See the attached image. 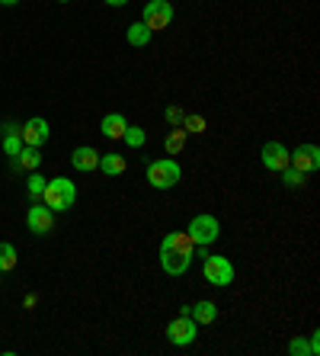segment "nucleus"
Returning a JSON list of instances; mask_svg holds the SVG:
<instances>
[{"instance_id": "nucleus-10", "label": "nucleus", "mask_w": 320, "mask_h": 356, "mask_svg": "<svg viewBox=\"0 0 320 356\" xmlns=\"http://www.w3.org/2000/svg\"><path fill=\"white\" fill-rule=\"evenodd\" d=\"M192 264V254H183V250H170V248H160V270L167 276H183Z\"/></svg>"}, {"instance_id": "nucleus-13", "label": "nucleus", "mask_w": 320, "mask_h": 356, "mask_svg": "<svg viewBox=\"0 0 320 356\" xmlns=\"http://www.w3.org/2000/svg\"><path fill=\"white\" fill-rule=\"evenodd\" d=\"M125 129H128V119H125L122 113H109V116H103V122H99V132L106 135L109 141H122Z\"/></svg>"}, {"instance_id": "nucleus-9", "label": "nucleus", "mask_w": 320, "mask_h": 356, "mask_svg": "<svg viewBox=\"0 0 320 356\" xmlns=\"http://www.w3.org/2000/svg\"><path fill=\"white\" fill-rule=\"evenodd\" d=\"M292 167L301 170V174H314V170H320V148L317 145H298V148L292 151Z\"/></svg>"}, {"instance_id": "nucleus-7", "label": "nucleus", "mask_w": 320, "mask_h": 356, "mask_svg": "<svg viewBox=\"0 0 320 356\" xmlns=\"http://www.w3.org/2000/svg\"><path fill=\"white\" fill-rule=\"evenodd\" d=\"M260 158H263L266 170H272V174H282V170L292 164V151H288L282 141H266L263 151H260Z\"/></svg>"}, {"instance_id": "nucleus-21", "label": "nucleus", "mask_w": 320, "mask_h": 356, "mask_svg": "<svg viewBox=\"0 0 320 356\" xmlns=\"http://www.w3.org/2000/svg\"><path fill=\"white\" fill-rule=\"evenodd\" d=\"M17 266V248L7 244V241H0V273H10Z\"/></svg>"}, {"instance_id": "nucleus-14", "label": "nucleus", "mask_w": 320, "mask_h": 356, "mask_svg": "<svg viewBox=\"0 0 320 356\" xmlns=\"http://www.w3.org/2000/svg\"><path fill=\"white\" fill-rule=\"evenodd\" d=\"M189 318L196 324H214L218 321V305L212 298H199L196 305H189Z\"/></svg>"}, {"instance_id": "nucleus-15", "label": "nucleus", "mask_w": 320, "mask_h": 356, "mask_svg": "<svg viewBox=\"0 0 320 356\" xmlns=\"http://www.w3.org/2000/svg\"><path fill=\"white\" fill-rule=\"evenodd\" d=\"M160 248L183 250V254H196V244H192V238H189L186 232H170V234H164V241H160Z\"/></svg>"}, {"instance_id": "nucleus-24", "label": "nucleus", "mask_w": 320, "mask_h": 356, "mask_svg": "<svg viewBox=\"0 0 320 356\" xmlns=\"http://www.w3.org/2000/svg\"><path fill=\"white\" fill-rule=\"evenodd\" d=\"M183 129H186V135H202V132H205V116H189V113H186Z\"/></svg>"}, {"instance_id": "nucleus-28", "label": "nucleus", "mask_w": 320, "mask_h": 356, "mask_svg": "<svg viewBox=\"0 0 320 356\" xmlns=\"http://www.w3.org/2000/svg\"><path fill=\"white\" fill-rule=\"evenodd\" d=\"M308 347H311V356H317V353H320V331H314V334H311Z\"/></svg>"}, {"instance_id": "nucleus-30", "label": "nucleus", "mask_w": 320, "mask_h": 356, "mask_svg": "<svg viewBox=\"0 0 320 356\" xmlns=\"http://www.w3.org/2000/svg\"><path fill=\"white\" fill-rule=\"evenodd\" d=\"M19 0H0V7H17Z\"/></svg>"}, {"instance_id": "nucleus-12", "label": "nucleus", "mask_w": 320, "mask_h": 356, "mask_svg": "<svg viewBox=\"0 0 320 356\" xmlns=\"http://www.w3.org/2000/svg\"><path fill=\"white\" fill-rule=\"evenodd\" d=\"M71 167L74 170H81V174H90V170H96L99 167V151L90 148V145H81V148L71 151Z\"/></svg>"}, {"instance_id": "nucleus-11", "label": "nucleus", "mask_w": 320, "mask_h": 356, "mask_svg": "<svg viewBox=\"0 0 320 356\" xmlns=\"http://www.w3.org/2000/svg\"><path fill=\"white\" fill-rule=\"evenodd\" d=\"M49 135H51V129H49V122L45 119H29L26 125H19V138H23V145H33V148H42L45 141H49Z\"/></svg>"}, {"instance_id": "nucleus-18", "label": "nucleus", "mask_w": 320, "mask_h": 356, "mask_svg": "<svg viewBox=\"0 0 320 356\" xmlns=\"http://www.w3.org/2000/svg\"><path fill=\"white\" fill-rule=\"evenodd\" d=\"M3 151H7L13 161L19 158V151H23V138H19L17 125H3Z\"/></svg>"}, {"instance_id": "nucleus-27", "label": "nucleus", "mask_w": 320, "mask_h": 356, "mask_svg": "<svg viewBox=\"0 0 320 356\" xmlns=\"http://www.w3.org/2000/svg\"><path fill=\"white\" fill-rule=\"evenodd\" d=\"M288 353L292 356H311V347H308V340L304 337H295L292 343H288Z\"/></svg>"}, {"instance_id": "nucleus-25", "label": "nucleus", "mask_w": 320, "mask_h": 356, "mask_svg": "<svg viewBox=\"0 0 320 356\" xmlns=\"http://www.w3.org/2000/svg\"><path fill=\"white\" fill-rule=\"evenodd\" d=\"M164 119L170 122V129H173V125H183V119H186V109L176 106V103H170V106L164 109Z\"/></svg>"}, {"instance_id": "nucleus-8", "label": "nucleus", "mask_w": 320, "mask_h": 356, "mask_svg": "<svg viewBox=\"0 0 320 356\" xmlns=\"http://www.w3.org/2000/svg\"><path fill=\"white\" fill-rule=\"evenodd\" d=\"M26 225H29L33 234H49V232H55V212H51L45 202H35V206H29V212H26Z\"/></svg>"}, {"instance_id": "nucleus-20", "label": "nucleus", "mask_w": 320, "mask_h": 356, "mask_svg": "<svg viewBox=\"0 0 320 356\" xmlns=\"http://www.w3.org/2000/svg\"><path fill=\"white\" fill-rule=\"evenodd\" d=\"M183 148H186V129H183V125H173L170 135L164 138V151L167 154H180Z\"/></svg>"}, {"instance_id": "nucleus-23", "label": "nucleus", "mask_w": 320, "mask_h": 356, "mask_svg": "<svg viewBox=\"0 0 320 356\" xmlns=\"http://www.w3.org/2000/svg\"><path fill=\"white\" fill-rule=\"evenodd\" d=\"M144 138H148V135H144V129H138V125H128V129H125V135H122V141L128 145V148H141V145H144Z\"/></svg>"}, {"instance_id": "nucleus-16", "label": "nucleus", "mask_w": 320, "mask_h": 356, "mask_svg": "<svg viewBox=\"0 0 320 356\" xmlns=\"http://www.w3.org/2000/svg\"><path fill=\"white\" fill-rule=\"evenodd\" d=\"M125 39H128V45H135V49H144V45L154 39V33L138 19V23H132L128 29H125Z\"/></svg>"}, {"instance_id": "nucleus-26", "label": "nucleus", "mask_w": 320, "mask_h": 356, "mask_svg": "<svg viewBox=\"0 0 320 356\" xmlns=\"http://www.w3.org/2000/svg\"><path fill=\"white\" fill-rule=\"evenodd\" d=\"M282 183L295 190V186H301V183H304V174H301V170H295V167H292V164H288L285 170H282Z\"/></svg>"}, {"instance_id": "nucleus-4", "label": "nucleus", "mask_w": 320, "mask_h": 356, "mask_svg": "<svg viewBox=\"0 0 320 356\" xmlns=\"http://www.w3.org/2000/svg\"><path fill=\"white\" fill-rule=\"evenodd\" d=\"M186 234L192 238L196 248H208V244H214L218 234H221V222H218L214 216H205V212H202V216H196L186 225Z\"/></svg>"}, {"instance_id": "nucleus-1", "label": "nucleus", "mask_w": 320, "mask_h": 356, "mask_svg": "<svg viewBox=\"0 0 320 356\" xmlns=\"http://www.w3.org/2000/svg\"><path fill=\"white\" fill-rule=\"evenodd\" d=\"M42 202H45L51 212H67V209L77 202V186L67 180V177H55V180L45 183Z\"/></svg>"}, {"instance_id": "nucleus-31", "label": "nucleus", "mask_w": 320, "mask_h": 356, "mask_svg": "<svg viewBox=\"0 0 320 356\" xmlns=\"http://www.w3.org/2000/svg\"><path fill=\"white\" fill-rule=\"evenodd\" d=\"M58 3H71V0H58Z\"/></svg>"}, {"instance_id": "nucleus-3", "label": "nucleus", "mask_w": 320, "mask_h": 356, "mask_svg": "<svg viewBox=\"0 0 320 356\" xmlns=\"http://www.w3.org/2000/svg\"><path fill=\"white\" fill-rule=\"evenodd\" d=\"M183 177V167L173 158H157L148 164V183L154 190H173Z\"/></svg>"}, {"instance_id": "nucleus-19", "label": "nucleus", "mask_w": 320, "mask_h": 356, "mask_svg": "<svg viewBox=\"0 0 320 356\" xmlns=\"http://www.w3.org/2000/svg\"><path fill=\"white\" fill-rule=\"evenodd\" d=\"M17 167H23V170H39L42 164V151L33 148V145H23V151H19V158L13 161Z\"/></svg>"}, {"instance_id": "nucleus-2", "label": "nucleus", "mask_w": 320, "mask_h": 356, "mask_svg": "<svg viewBox=\"0 0 320 356\" xmlns=\"http://www.w3.org/2000/svg\"><path fill=\"white\" fill-rule=\"evenodd\" d=\"M202 276H205V282L214 286V289H228L230 282H234V264L224 254H205L202 257Z\"/></svg>"}, {"instance_id": "nucleus-22", "label": "nucleus", "mask_w": 320, "mask_h": 356, "mask_svg": "<svg viewBox=\"0 0 320 356\" xmlns=\"http://www.w3.org/2000/svg\"><path fill=\"white\" fill-rule=\"evenodd\" d=\"M26 186H29V196H33V202H42V193H45V177L35 174V170H29V180H26Z\"/></svg>"}, {"instance_id": "nucleus-17", "label": "nucleus", "mask_w": 320, "mask_h": 356, "mask_svg": "<svg viewBox=\"0 0 320 356\" xmlns=\"http://www.w3.org/2000/svg\"><path fill=\"white\" fill-rule=\"evenodd\" d=\"M99 170L106 177H122L128 170V164H125L122 154H99Z\"/></svg>"}, {"instance_id": "nucleus-5", "label": "nucleus", "mask_w": 320, "mask_h": 356, "mask_svg": "<svg viewBox=\"0 0 320 356\" xmlns=\"http://www.w3.org/2000/svg\"><path fill=\"white\" fill-rule=\"evenodd\" d=\"M141 23L148 26L151 33H164L173 26V3L170 0H148L144 3V13H141Z\"/></svg>"}, {"instance_id": "nucleus-29", "label": "nucleus", "mask_w": 320, "mask_h": 356, "mask_svg": "<svg viewBox=\"0 0 320 356\" xmlns=\"http://www.w3.org/2000/svg\"><path fill=\"white\" fill-rule=\"evenodd\" d=\"M109 7H125V3H128V0H106Z\"/></svg>"}, {"instance_id": "nucleus-6", "label": "nucleus", "mask_w": 320, "mask_h": 356, "mask_svg": "<svg viewBox=\"0 0 320 356\" xmlns=\"http://www.w3.org/2000/svg\"><path fill=\"white\" fill-rule=\"evenodd\" d=\"M196 337H199V324L189 315L173 318L167 324V340H170L173 347H189V343H196Z\"/></svg>"}]
</instances>
